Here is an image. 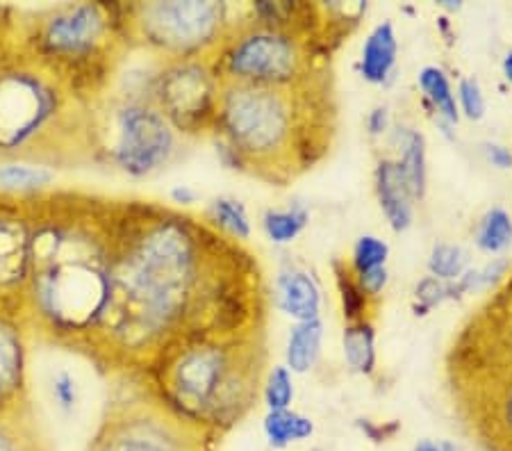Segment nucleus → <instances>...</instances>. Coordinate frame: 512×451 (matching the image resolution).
Instances as JSON below:
<instances>
[{"mask_svg": "<svg viewBox=\"0 0 512 451\" xmlns=\"http://www.w3.org/2000/svg\"><path fill=\"white\" fill-rule=\"evenodd\" d=\"M112 281L85 354L132 379L189 335L267 328V285L255 253L203 217L155 201L112 199Z\"/></svg>", "mask_w": 512, "mask_h": 451, "instance_id": "1", "label": "nucleus"}, {"mask_svg": "<svg viewBox=\"0 0 512 451\" xmlns=\"http://www.w3.org/2000/svg\"><path fill=\"white\" fill-rule=\"evenodd\" d=\"M30 205L23 322L32 338L85 354L110 301L112 199L51 190Z\"/></svg>", "mask_w": 512, "mask_h": 451, "instance_id": "2", "label": "nucleus"}, {"mask_svg": "<svg viewBox=\"0 0 512 451\" xmlns=\"http://www.w3.org/2000/svg\"><path fill=\"white\" fill-rule=\"evenodd\" d=\"M328 80L299 87L224 85L212 130L219 160L280 187L315 167L335 135Z\"/></svg>", "mask_w": 512, "mask_h": 451, "instance_id": "3", "label": "nucleus"}, {"mask_svg": "<svg viewBox=\"0 0 512 451\" xmlns=\"http://www.w3.org/2000/svg\"><path fill=\"white\" fill-rule=\"evenodd\" d=\"M267 360V331L189 335L164 347L130 381L189 424L224 438L258 404Z\"/></svg>", "mask_w": 512, "mask_h": 451, "instance_id": "4", "label": "nucleus"}, {"mask_svg": "<svg viewBox=\"0 0 512 451\" xmlns=\"http://www.w3.org/2000/svg\"><path fill=\"white\" fill-rule=\"evenodd\" d=\"M3 55L30 62L87 108L110 92L130 51L121 3H62L41 10H0Z\"/></svg>", "mask_w": 512, "mask_h": 451, "instance_id": "5", "label": "nucleus"}, {"mask_svg": "<svg viewBox=\"0 0 512 451\" xmlns=\"http://www.w3.org/2000/svg\"><path fill=\"white\" fill-rule=\"evenodd\" d=\"M0 162H92V108L21 57H0Z\"/></svg>", "mask_w": 512, "mask_h": 451, "instance_id": "6", "label": "nucleus"}, {"mask_svg": "<svg viewBox=\"0 0 512 451\" xmlns=\"http://www.w3.org/2000/svg\"><path fill=\"white\" fill-rule=\"evenodd\" d=\"M151 73L117 76L92 108V162L130 178H148L183 155L176 133L151 98Z\"/></svg>", "mask_w": 512, "mask_h": 451, "instance_id": "7", "label": "nucleus"}, {"mask_svg": "<svg viewBox=\"0 0 512 451\" xmlns=\"http://www.w3.org/2000/svg\"><path fill=\"white\" fill-rule=\"evenodd\" d=\"M224 85L299 87L326 78V46L289 30L267 28L249 16L235 21L210 57Z\"/></svg>", "mask_w": 512, "mask_h": 451, "instance_id": "8", "label": "nucleus"}, {"mask_svg": "<svg viewBox=\"0 0 512 451\" xmlns=\"http://www.w3.org/2000/svg\"><path fill=\"white\" fill-rule=\"evenodd\" d=\"M130 48H142L155 62L205 60L235 26L228 3L214 0H153L121 3Z\"/></svg>", "mask_w": 512, "mask_h": 451, "instance_id": "9", "label": "nucleus"}, {"mask_svg": "<svg viewBox=\"0 0 512 451\" xmlns=\"http://www.w3.org/2000/svg\"><path fill=\"white\" fill-rule=\"evenodd\" d=\"M221 436L148 397L137 385L132 392L110 401L98 424L92 451H217Z\"/></svg>", "mask_w": 512, "mask_h": 451, "instance_id": "10", "label": "nucleus"}, {"mask_svg": "<svg viewBox=\"0 0 512 451\" xmlns=\"http://www.w3.org/2000/svg\"><path fill=\"white\" fill-rule=\"evenodd\" d=\"M512 367V272L497 294L462 328L449 356L453 392L492 379Z\"/></svg>", "mask_w": 512, "mask_h": 451, "instance_id": "11", "label": "nucleus"}, {"mask_svg": "<svg viewBox=\"0 0 512 451\" xmlns=\"http://www.w3.org/2000/svg\"><path fill=\"white\" fill-rule=\"evenodd\" d=\"M219 80L210 57L185 62H155L151 98L180 137L212 135L217 123Z\"/></svg>", "mask_w": 512, "mask_h": 451, "instance_id": "12", "label": "nucleus"}, {"mask_svg": "<svg viewBox=\"0 0 512 451\" xmlns=\"http://www.w3.org/2000/svg\"><path fill=\"white\" fill-rule=\"evenodd\" d=\"M469 436L485 451H512V367L453 395Z\"/></svg>", "mask_w": 512, "mask_h": 451, "instance_id": "13", "label": "nucleus"}, {"mask_svg": "<svg viewBox=\"0 0 512 451\" xmlns=\"http://www.w3.org/2000/svg\"><path fill=\"white\" fill-rule=\"evenodd\" d=\"M30 267V205L0 192V310L23 317Z\"/></svg>", "mask_w": 512, "mask_h": 451, "instance_id": "14", "label": "nucleus"}, {"mask_svg": "<svg viewBox=\"0 0 512 451\" xmlns=\"http://www.w3.org/2000/svg\"><path fill=\"white\" fill-rule=\"evenodd\" d=\"M30 328L23 317L0 310V417L32 413Z\"/></svg>", "mask_w": 512, "mask_h": 451, "instance_id": "15", "label": "nucleus"}, {"mask_svg": "<svg viewBox=\"0 0 512 451\" xmlns=\"http://www.w3.org/2000/svg\"><path fill=\"white\" fill-rule=\"evenodd\" d=\"M376 199L394 233H406L415 221V194L396 158H381L374 171Z\"/></svg>", "mask_w": 512, "mask_h": 451, "instance_id": "16", "label": "nucleus"}, {"mask_svg": "<svg viewBox=\"0 0 512 451\" xmlns=\"http://www.w3.org/2000/svg\"><path fill=\"white\" fill-rule=\"evenodd\" d=\"M276 306L296 322L321 319V290L305 269L285 267L276 278Z\"/></svg>", "mask_w": 512, "mask_h": 451, "instance_id": "17", "label": "nucleus"}, {"mask_svg": "<svg viewBox=\"0 0 512 451\" xmlns=\"http://www.w3.org/2000/svg\"><path fill=\"white\" fill-rule=\"evenodd\" d=\"M396 60H399V39H396V30L390 21L378 23V26L367 35L365 46H362L360 76L365 78L369 85H385L396 69Z\"/></svg>", "mask_w": 512, "mask_h": 451, "instance_id": "18", "label": "nucleus"}, {"mask_svg": "<svg viewBox=\"0 0 512 451\" xmlns=\"http://www.w3.org/2000/svg\"><path fill=\"white\" fill-rule=\"evenodd\" d=\"M55 169L35 162H0V192L16 199H35L55 190Z\"/></svg>", "mask_w": 512, "mask_h": 451, "instance_id": "19", "label": "nucleus"}, {"mask_svg": "<svg viewBox=\"0 0 512 451\" xmlns=\"http://www.w3.org/2000/svg\"><path fill=\"white\" fill-rule=\"evenodd\" d=\"M205 224L214 228L219 235L228 237V240L246 244L253 235V224L249 217V210L242 201L233 199V196H217L205 210Z\"/></svg>", "mask_w": 512, "mask_h": 451, "instance_id": "20", "label": "nucleus"}, {"mask_svg": "<svg viewBox=\"0 0 512 451\" xmlns=\"http://www.w3.org/2000/svg\"><path fill=\"white\" fill-rule=\"evenodd\" d=\"M321 342H324V322L312 319V322H296L289 331L287 340V369L292 374H305L315 367L321 354Z\"/></svg>", "mask_w": 512, "mask_h": 451, "instance_id": "21", "label": "nucleus"}, {"mask_svg": "<svg viewBox=\"0 0 512 451\" xmlns=\"http://www.w3.org/2000/svg\"><path fill=\"white\" fill-rule=\"evenodd\" d=\"M399 167L406 176L408 185L415 199L421 201L426 196V183H428V169H426V139L419 130L412 128H403V133H399Z\"/></svg>", "mask_w": 512, "mask_h": 451, "instance_id": "22", "label": "nucleus"}, {"mask_svg": "<svg viewBox=\"0 0 512 451\" xmlns=\"http://www.w3.org/2000/svg\"><path fill=\"white\" fill-rule=\"evenodd\" d=\"M262 431L271 449H287L292 442L308 440L315 433V424L292 408L269 410L262 420Z\"/></svg>", "mask_w": 512, "mask_h": 451, "instance_id": "23", "label": "nucleus"}, {"mask_svg": "<svg viewBox=\"0 0 512 451\" xmlns=\"http://www.w3.org/2000/svg\"><path fill=\"white\" fill-rule=\"evenodd\" d=\"M419 87L424 92L426 103L433 112L449 126H456L460 121V110L456 101V89H453L449 73L442 67H424L419 71Z\"/></svg>", "mask_w": 512, "mask_h": 451, "instance_id": "24", "label": "nucleus"}, {"mask_svg": "<svg viewBox=\"0 0 512 451\" xmlns=\"http://www.w3.org/2000/svg\"><path fill=\"white\" fill-rule=\"evenodd\" d=\"M333 274L337 283V292H340L342 299V310L346 324L355 322H371L376 315L378 303L371 301L362 287L358 285V278H355L351 265L346 260H335L333 262Z\"/></svg>", "mask_w": 512, "mask_h": 451, "instance_id": "25", "label": "nucleus"}, {"mask_svg": "<svg viewBox=\"0 0 512 451\" xmlns=\"http://www.w3.org/2000/svg\"><path fill=\"white\" fill-rule=\"evenodd\" d=\"M342 349L346 365L355 374L371 376L376 372V331L371 322L346 324L342 333Z\"/></svg>", "mask_w": 512, "mask_h": 451, "instance_id": "26", "label": "nucleus"}, {"mask_svg": "<svg viewBox=\"0 0 512 451\" xmlns=\"http://www.w3.org/2000/svg\"><path fill=\"white\" fill-rule=\"evenodd\" d=\"M476 246L490 256H503L512 246V217L506 208H490L478 219L474 231Z\"/></svg>", "mask_w": 512, "mask_h": 451, "instance_id": "27", "label": "nucleus"}, {"mask_svg": "<svg viewBox=\"0 0 512 451\" xmlns=\"http://www.w3.org/2000/svg\"><path fill=\"white\" fill-rule=\"evenodd\" d=\"M310 215L303 205H289L285 210H267L262 217V228L274 244H289L308 226Z\"/></svg>", "mask_w": 512, "mask_h": 451, "instance_id": "28", "label": "nucleus"}, {"mask_svg": "<svg viewBox=\"0 0 512 451\" xmlns=\"http://www.w3.org/2000/svg\"><path fill=\"white\" fill-rule=\"evenodd\" d=\"M469 269V256L458 244L440 242L433 246L431 258H428V272L440 278L444 283H453Z\"/></svg>", "mask_w": 512, "mask_h": 451, "instance_id": "29", "label": "nucleus"}, {"mask_svg": "<svg viewBox=\"0 0 512 451\" xmlns=\"http://www.w3.org/2000/svg\"><path fill=\"white\" fill-rule=\"evenodd\" d=\"M39 440L32 413L0 417V451H28Z\"/></svg>", "mask_w": 512, "mask_h": 451, "instance_id": "30", "label": "nucleus"}, {"mask_svg": "<svg viewBox=\"0 0 512 451\" xmlns=\"http://www.w3.org/2000/svg\"><path fill=\"white\" fill-rule=\"evenodd\" d=\"M294 379H292V372H289L287 365H274L264 376V383H262V392L260 397L264 404H267L269 410H285V408H292V401H294Z\"/></svg>", "mask_w": 512, "mask_h": 451, "instance_id": "31", "label": "nucleus"}, {"mask_svg": "<svg viewBox=\"0 0 512 451\" xmlns=\"http://www.w3.org/2000/svg\"><path fill=\"white\" fill-rule=\"evenodd\" d=\"M387 258H390V246H387L385 240L376 235H362L353 246L349 265L353 274H365L371 272V269L387 267Z\"/></svg>", "mask_w": 512, "mask_h": 451, "instance_id": "32", "label": "nucleus"}, {"mask_svg": "<svg viewBox=\"0 0 512 451\" xmlns=\"http://www.w3.org/2000/svg\"><path fill=\"white\" fill-rule=\"evenodd\" d=\"M48 392H51L53 404L64 415H71L80 401V388L76 376L69 369H57L48 379Z\"/></svg>", "mask_w": 512, "mask_h": 451, "instance_id": "33", "label": "nucleus"}, {"mask_svg": "<svg viewBox=\"0 0 512 451\" xmlns=\"http://www.w3.org/2000/svg\"><path fill=\"white\" fill-rule=\"evenodd\" d=\"M444 301H451V290L440 278L428 274L415 285V315H428Z\"/></svg>", "mask_w": 512, "mask_h": 451, "instance_id": "34", "label": "nucleus"}, {"mask_svg": "<svg viewBox=\"0 0 512 451\" xmlns=\"http://www.w3.org/2000/svg\"><path fill=\"white\" fill-rule=\"evenodd\" d=\"M456 101H458L460 117H465L469 121H481L485 117V112H487L485 94H483L481 82H478L476 78H462L458 82Z\"/></svg>", "mask_w": 512, "mask_h": 451, "instance_id": "35", "label": "nucleus"}, {"mask_svg": "<svg viewBox=\"0 0 512 451\" xmlns=\"http://www.w3.org/2000/svg\"><path fill=\"white\" fill-rule=\"evenodd\" d=\"M355 278H358V285L362 287V292H365L371 301L381 303V297H383V292H385V287H387V281H390L387 267L371 269V272H365V274H355Z\"/></svg>", "mask_w": 512, "mask_h": 451, "instance_id": "36", "label": "nucleus"}, {"mask_svg": "<svg viewBox=\"0 0 512 451\" xmlns=\"http://www.w3.org/2000/svg\"><path fill=\"white\" fill-rule=\"evenodd\" d=\"M483 155L494 169H499V171L512 169V149H510V146H503V144H497V142H485L483 144Z\"/></svg>", "mask_w": 512, "mask_h": 451, "instance_id": "37", "label": "nucleus"}, {"mask_svg": "<svg viewBox=\"0 0 512 451\" xmlns=\"http://www.w3.org/2000/svg\"><path fill=\"white\" fill-rule=\"evenodd\" d=\"M367 128H369V135H374V137L385 135L387 128H390V112H387V108L371 110L367 117Z\"/></svg>", "mask_w": 512, "mask_h": 451, "instance_id": "38", "label": "nucleus"}, {"mask_svg": "<svg viewBox=\"0 0 512 451\" xmlns=\"http://www.w3.org/2000/svg\"><path fill=\"white\" fill-rule=\"evenodd\" d=\"M196 201H198V192L194 190V187L178 185V187H173V190H171V203H176L180 210L189 208V205H194Z\"/></svg>", "mask_w": 512, "mask_h": 451, "instance_id": "39", "label": "nucleus"}, {"mask_svg": "<svg viewBox=\"0 0 512 451\" xmlns=\"http://www.w3.org/2000/svg\"><path fill=\"white\" fill-rule=\"evenodd\" d=\"M412 451H458V447L449 440H419Z\"/></svg>", "mask_w": 512, "mask_h": 451, "instance_id": "40", "label": "nucleus"}, {"mask_svg": "<svg viewBox=\"0 0 512 451\" xmlns=\"http://www.w3.org/2000/svg\"><path fill=\"white\" fill-rule=\"evenodd\" d=\"M501 71H503V78L508 80V85L512 87V48L506 53V57H503L501 62Z\"/></svg>", "mask_w": 512, "mask_h": 451, "instance_id": "41", "label": "nucleus"}, {"mask_svg": "<svg viewBox=\"0 0 512 451\" xmlns=\"http://www.w3.org/2000/svg\"><path fill=\"white\" fill-rule=\"evenodd\" d=\"M28 451H51V449H48V447L44 445V442L39 440V442H35V445H32Z\"/></svg>", "mask_w": 512, "mask_h": 451, "instance_id": "42", "label": "nucleus"}, {"mask_svg": "<svg viewBox=\"0 0 512 451\" xmlns=\"http://www.w3.org/2000/svg\"><path fill=\"white\" fill-rule=\"evenodd\" d=\"M0 57H3V23H0Z\"/></svg>", "mask_w": 512, "mask_h": 451, "instance_id": "43", "label": "nucleus"}, {"mask_svg": "<svg viewBox=\"0 0 512 451\" xmlns=\"http://www.w3.org/2000/svg\"><path fill=\"white\" fill-rule=\"evenodd\" d=\"M87 451H92V449H89V447H87Z\"/></svg>", "mask_w": 512, "mask_h": 451, "instance_id": "44", "label": "nucleus"}]
</instances>
